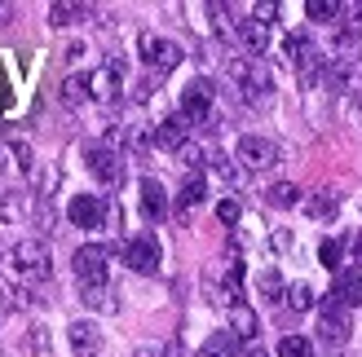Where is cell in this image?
<instances>
[{
	"label": "cell",
	"mask_w": 362,
	"mask_h": 357,
	"mask_svg": "<svg viewBox=\"0 0 362 357\" xmlns=\"http://www.w3.org/2000/svg\"><path fill=\"white\" fill-rule=\"evenodd\" d=\"M243 344H239V335L234 331H216V335H208V344L199 349V357H234Z\"/></svg>",
	"instance_id": "22"
},
{
	"label": "cell",
	"mask_w": 362,
	"mask_h": 357,
	"mask_svg": "<svg viewBox=\"0 0 362 357\" xmlns=\"http://www.w3.org/2000/svg\"><path fill=\"white\" fill-rule=\"evenodd\" d=\"M305 217H314V221H332L336 212H340V194L336 190H314V194H305Z\"/></svg>",
	"instance_id": "18"
},
{
	"label": "cell",
	"mask_w": 362,
	"mask_h": 357,
	"mask_svg": "<svg viewBox=\"0 0 362 357\" xmlns=\"http://www.w3.org/2000/svg\"><path fill=\"white\" fill-rule=\"evenodd\" d=\"M88 172H93L102 186H119L124 181V159H119V150L93 146V150H88Z\"/></svg>",
	"instance_id": "12"
},
{
	"label": "cell",
	"mask_w": 362,
	"mask_h": 357,
	"mask_svg": "<svg viewBox=\"0 0 362 357\" xmlns=\"http://www.w3.org/2000/svg\"><path fill=\"white\" fill-rule=\"evenodd\" d=\"M5 13H9V5H0V23H5Z\"/></svg>",
	"instance_id": "40"
},
{
	"label": "cell",
	"mask_w": 362,
	"mask_h": 357,
	"mask_svg": "<svg viewBox=\"0 0 362 357\" xmlns=\"http://www.w3.org/2000/svg\"><path fill=\"white\" fill-rule=\"evenodd\" d=\"M106 217H111V203H106L102 194H76V199L66 203V221L76 229H102Z\"/></svg>",
	"instance_id": "6"
},
{
	"label": "cell",
	"mask_w": 362,
	"mask_h": 357,
	"mask_svg": "<svg viewBox=\"0 0 362 357\" xmlns=\"http://www.w3.org/2000/svg\"><path fill=\"white\" fill-rule=\"evenodd\" d=\"M84 18H93V5H76V0H53L49 5L53 27H71V23H84Z\"/></svg>",
	"instance_id": "19"
},
{
	"label": "cell",
	"mask_w": 362,
	"mask_h": 357,
	"mask_svg": "<svg viewBox=\"0 0 362 357\" xmlns=\"http://www.w3.org/2000/svg\"><path fill=\"white\" fill-rule=\"evenodd\" d=\"M164 252H159V238L155 234H137V238H124V265L137 274H155Z\"/></svg>",
	"instance_id": "8"
},
{
	"label": "cell",
	"mask_w": 362,
	"mask_h": 357,
	"mask_svg": "<svg viewBox=\"0 0 362 357\" xmlns=\"http://www.w3.org/2000/svg\"><path fill=\"white\" fill-rule=\"evenodd\" d=\"M58 97H62V106H84L88 102V75H66Z\"/></svg>",
	"instance_id": "24"
},
{
	"label": "cell",
	"mask_w": 362,
	"mask_h": 357,
	"mask_svg": "<svg viewBox=\"0 0 362 357\" xmlns=\"http://www.w3.org/2000/svg\"><path fill=\"white\" fill-rule=\"evenodd\" d=\"M9 164L18 172H31V146L27 141H9Z\"/></svg>",
	"instance_id": "33"
},
{
	"label": "cell",
	"mask_w": 362,
	"mask_h": 357,
	"mask_svg": "<svg viewBox=\"0 0 362 357\" xmlns=\"http://www.w3.org/2000/svg\"><path fill=\"white\" fill-rule=\"evenodd\" d=\"M283 300H287V309H296V313H305V309H314V305H318V296H314L310 282H292Z\"/></svg>",
	"instance_id": "27"
},
{
	"label": "cell",
	"mask_w": 362,
	"mask_h": 357,
	"mask_svg": "<svg viewBox=\"0 0 362 357\" xmlns=\"http://www.w3.org/2000/svg\"><path fill=\"white\" fill-rule=\"evenodd\" d=\"M9 270L23 282H45L49 278V247L40 238H23L9 247Z\"/></svg>",
	"instance_id": "2"
},
{
	"label": "cell",
	"mask_w": 362,
	"mask_h": 357,
	"mask_svg": "<svg viewBox=\"0 0 362 357\" xmlns=\"http://www.w3.org/2000/svg\"><path fill=\"white\" fill-rule=\"evenodd\" d=\"M133 357H164V349H137Z\"/></svg>",
	"instance_id": "38"
},
{
	"label": "cell",
	"mask_w": 362,
	"mask_h": 357,
	"mask_svg": "<svg viewBox=\"0 0 362 357\" xmlns=\"http://www.w3.org/2000/svg\"><path fill=\"white\" fill-rule=\"evenodd\" d=\"M226 75H230V84L239 88L247 102H265L269 93H274V75H269V66H265L261 58H252V53H243V58H230V62H226Z\"/></svg>",
	"instance_id": "1"
},
{
	"label": "cell",
	"mask_w": 362,
	"mask_h": 357,
	"mask_svg": "<svg viewBox=\"0 0 362 357\" xmlns=\"http://www.w3.org/2000/svg\"><path fill=\"white\" fill-rule=\"evenodd\" d=\"M119 84H124V62L111 58L106 66H98L93 75H88V97H93V102H115Z\"/></svg>",
	"instance_id": "9"
},
{
	"label": "cell",
	"mask_w": 362,
	"mask_h": 357,
	"mask_svg": "<svg viewBox=\"0 0 362 357\" xmlns=\"http://www.w3.org/2000/svg\"><path fill=\"white\" fill-rule=\"evenodd\" d=\"M212 159L216 155H208L204 146H186V150H181V164H186V168H204V164H212Z\"/></svg>",
	"instance_id": "35"
},
{
	"label": "cell",
	"mask_w": 362,
	"mask_h": 357,
	"mask_svg": "<svg viewBox=\"0 0 362 357\" xmlns=\"http://www.w3.org/2000/svg\"><path fill=\"white\" fill-rule=\"evenodd\" d=\"M247 357H269V353H265V349H257V344H252V349H247Z\"/></svg>",
	"instance_id": "39"
},
{
	"label": "cell",
	"mask_w": 362,
	"mask_h": 357,
	"mask_svg": "<svg viewBox=\"0 0 362 357\" xmlns=\"http://www.w3.org/2000/svg\"><path fill=\"white\" fill-rule=\"evenodd\" d=\"M265 203L269 207H296L300 203V186H292V181H274L265 190Z\"/></svg>",
	"instance_id": "25"
},
{
	"label": "cell",
	"mask_w": 362,
	"mask_h": 357,
	"mask_svg": "<svg viewBox=\"0 0 362 357\" xmlns=\"http://www.w3.org/2000/svg\"><path fill=\"white\" fill-rule=\"evenodd\" d=\"M279 357H314V344L305 335H283L279 340Z\"/></svg>",
	"instance_id": "31"
},
{
	"label": "cell",
	"mask_w": 362,
	"mask_h": 357,
	"mask_svg": "<svg viewBox=\"0 0 362 357\" xmlns=\"http://www.w3.org/2000/svg\"><path fill=\"white\" fill-rule=\"evenodd\" d=\"M212 102H216L212 80H190L181 88V115L190 123H212Z\"/></svg>",
	"instance_id": "7"
},
{
	"label": "cell",
	"mask_w": 362,
	"mask_h": 357,
	"mask_svg": "<svg viewBox=\"0 0 362 357\" xmlns=\"http://www.w3.org/2000/svg\"><path fill=\"white\" fill-rule=\"evenodd\" d=\"M71 349H76L80 357H93L98 349H102V331L93 327V322H71Z\"/></svg>",
	"instance_id": "20"
},
{
	"label": "cell",
	"mask_w": 362,
	"mask_h": 357,
	"mask_svg": "<svg viewBox=\"0 0 362 357\" xmlns=\"http://www.w3.org/2000/svg\"><path fill=\"white\" fill-rule=\"evenodd\" d=\"M296 75H300V84H314V80L322 75V53H318L314 44H305V49H300V58H296Z\"/></svg>",
	"instance_id": "23"
},
{
	"label": "cell",
	"mask_w": 362,
	"mask_h": 357,
	"mask_svg": "<svg viewBox=\"0 0 362 357\" xmlns=\"http://www.w3.org/2000/svg\"><path fill=\"white\" fill-rule=\"evenodd\" d=\"M318 260L327 265V270H340V265H349V260H345V238H340V243H336V238H327V243L318 247Z\"/></svg>",
	"instance_id": "30"
},
{
	"label": "cell",
	"mask_w": 362,
	"mask_h": 357,
	"mask_svg": "<svg viewBox=\"0 0 362 357\" xmlns=\"http://www.w3.org/2000/svg\"><path fill=\"white\" fill-rule=\"evenodd\" d=\"M239 40L247 44L252 58H257V53H265V49H269V27H265V23H257V18H243V23H239Z\"/></svg>",
	"instance_id": "21"
},
{
	"label": "cell",
	"mask_w": 362,
	"mask_h": 357,
	"mask_svg": "<svg viewBox=\"0 0 362 357\" xmlns=\"http://www.w3.org/2000/svg\"><path fill=\"white\" fill-rule=\"evenodd\" d=\"M257 291H261L265 300H283V296H287V287H283V274H279V270H265V274L257 278Z\"/></svg>",
	"instance_id": "29"
},
{
	"label": "cell",
	"mask_w": 362,
	"mask_h": 357,
	"mask_svg": "<svg viewBox=\"0 0 362 357\" xmlns=\"http://www.w3.org/2000/svg\"><path fill=\"white\" fill-rule=\"evenodd\" d=\"M239 217H243L239 199H221V203H216V221H221V225H239Z\"/></svg>",
	"instance_id": "34"
},
{
	"label": "cell",
	"mask_w": 362,
	"mask_h": 357,
	"mask_svg": "<svg viewBox=\"0 0 362 357\" xmlns=\"http://www.w3.org/2000/svg\"><path fill=\"white\" fill-rule=\"evenodd\" d=\"M141 58L151 62L155 75H168V71L181 66V58H186V49H181L177 40H168V35H151V31H141Z\"/></svg>",
	"instance_id": "3"
},
{
	"label": "cell",
	"mask_w": 362,
	"mask_h": 357,
	"mask_svg": "<svg viewBox=\"0 0 362 357\" xmlns=\"http://www.w3.org/2000/svg\"><path fill=\"white\" fill-rule=\"evenodd\" d=\"M71 265H76L80 287H106V265H111V247H102V243H84L80 252L71 256Z\"/></svg>",
	"instance_id": "4"
},
{
	"label": "cell",
	"mask_w": 362,
	"mask_h": 357,
	"mask_svg": "<svg viewBox=\"0 0 362 357\" xmlns=\"http://www.w3.org/2000/svg\"><path fill=\"white\" fill-rule=\"evenodd\" d=\"M230 331L239 335V344H252V340L261 335V317L239 300V305H230Z\"/></svg>",
	"instance_id": "17"
},
{
	"label": "cell",
	"mask_w": 362,
	"mask_h": 357,
	"mask_svg": "<svg viewBox=\"0 0 362 357\" xmlns=\"http://www.w3.org/2000/svg\"><path fill=\"white\" fill-rule=\"evenodd\" d=\"M274 13H279V5H274V0H261V5H252V18H257V23H274Z\"/></svg>",
	"instance_id": "36"
},
{
	"label": "cell",
	"mask_w": 362,
	"mask_h": 357,
	"mask_svg": "<svg viewBox=\"0 0 362 357\" xmlns=\"http://www.w3.org/2000/svg\"><path fill=\"white\" fill-rule=\"evenodd\" d=\"M190 128H194V123L181 115V111H177V115H168V119H159V123H155V146H159V150H177V155H181V150L190 146Z\"/></svg>",
	"instance_id": "11"
},
{
	"label": "cell",
	"mask_w": 362,
	"mask_h": 357,
	"mask_svg": "<svg viewBox=\"0 0 362 357\" xmlns=\"http://www.w3.org/2000/svg\"><path fill=\"white\" fill-rule=\"evenodd\" d=\"M80 300L88 309H98V313H111L115 309V296L106 291V287H80Z\"/></svg>",
	"instance_id": "28"
},
{
	"label": "cell",
	"mask_w": 362,
	"mask_h": 357,
	"mask_svg": "<svg viewBox=\"0 0 362 357\" xmlns=\"http://www.w3.org/2000/svg\"><path fill=\"white\" fill-rule=\"evenodd\" d=\"M318 335L327 344H345L349 340V309H340L332 296L322 300V309H318Z\"/></svg>",
	"instance_id": "10"
},
{
	"label": "cell",
	"mask_w": 362,
	"mask_h": 357,
	"mask_svg": "<svg viewBox=\"0 0 362 357\" xmlns=\"http://www.w3.org/2000/svg\"><path fill=\"white\" fill-rule=\"evenodd\" d=\"M31 217V194L27 190H0V225H18Z\"/></svg>",
	"instance_id": "15"
},
{
	"label": "cell",
	"mask_w": 362,
	"mask_h": 357,
	"mask_svg": "<svg viewBox=\"0 0 362 357\" xmlns=\"http://www.w3.org/2000/svg\"><path fill=\"white\" fill-rule=\"evenodd\" d=\"M340 13H345L340 0H305V18H314V23H336Z\"/></svg>",
	"instance_id": "26"
},
{
	"label": "cell",
	"mask_w": 362,
	"mask_h": 357,
	"mask_svg": "<svg viewBox=\"0 0 362 357\" xmlns=\"http://www.w3.org/2000/svg\"><path fill=\"white\" fill-rule=\"evenodd\" d=\"M234 164H239L243 172H261V168H274L279 164V146L269 137H257L247 133L239 137V146H234Z\"/></svg>",
	"instance_id": "5"
},
{
	"label": "cell",
	"mask_w": 362,
	"mask_h": 357,
	"mask_svg": "<svg viewBox=\"0 0 362 357\" xmlns=\"http://www.w3.org/2000/svg\"><path fill=\"white\" fill-rule=\"evenodd\" d=\"M332 300H336L340 309L362 305V270H340L336 282H332Z\"/></svg>",
	"instance_id": "13"
},
{
	"label": "cell",
	"mask_w": 362,
	"mask_h": 357,
	"mask_svg": "<svg viewBox=\"0 0 362 357\" xmlns=\"http://www.w3.org/2000/svg\"><path fill=\"white\" fill-rule=\"evenodd\" d=\"M212 168H216V176H221L226 186H239V181H243V168H239V164H230V159H221V155L212 159Z\"/></svg>",
	"instance_id": "32"
},
{
	"label": "cell",
	"mask_w": 362,
	"mask_h": 357,
	"mask_svg": "<svg viewBox=\"0 0 362 357\" xmlns=\"http://www.w3.org/2000/svg\"><path fill=\"white\" fill-rule=\"evenodd\" d=\"M204 199H208V186H204V176H199V172H190L186 181H181V190H177V217H181V221H190V212H194L199 203H204Z\"/></svg>",
	"instance_id": "14"
},
{
	"label": "cell",
	"mask_w": 362,
	"mask_h": 357,
	"mask_svg": "<svg viewBox=\"0 0 362 357\" xmlns=\"http://www.w3.org/2000/svg\"><path fill=\"white\" fill-rule=\"evenodd\" d=\"M141 217L146 221H164L168 217V194H164V186H159L155 176L141 181Z\"/></svg>",
	"instance_id": "16"
},
{
	"label": "cell",
	"mask_w": 362,
	"mask_h": 357,
	"mask_svg": "<svg viewBox=\"0 0 362 357\" xmlns=\"http://www.w3.org/2000/svg\"><path fill=\"white\" fill-rule=\"evenodd\" d=\"M164 357H190V349L181 344V340H168V349H164Z\"/></svg>",
	"instance_id": "37"
}]
</instances>
